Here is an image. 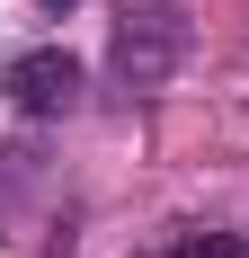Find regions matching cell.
Masks as SVG:
<instances>
[{
    "label": "cell",
    "mask_w": 249,
    "mask_h": 258,
    "mask_svg": "<svg viewBox=\"0 0 249 258\" xmlns=\"http://www.w3.org/2000/svg\"><path fill=\"white\" fill-rule=\"evenodd\" d=\"M178 45H187V18H178V0H125L107 62H116V80L143 98V89H160V80L178 72Z\"/></svg>",
    "instance_id": "cell-1"
},
{
    "label": "cell",
    "mask_w": 249,
    "mask_h": 258,
    "mask_svg": "<svg viewBox=\"0 0 249 258\" xmlns=\"http://www.w3.org/2000/svg\"><path fill=\"white\" fill-rule=\"evenodd\" d=\"M0 89H9L18 116H72V107H80V62H72L63 45H27Z\"/></svg>",
    "instance_id": "cell-2"
},
{
    "label": "cell",
    "mask_w": 249,
    "mask_h": 258,
    "mask_svg": "<svg viewBox=\"0 0 249 258\" xmlns=\"http://www.w3.org/2000/svg\"><path fill=\"white\" fill-rule=\"evenodd\" d=\"M45 9H72V0H45Z\"/></svg>",
    "instance_id": "cell-4"
},
{
    "label": "cell",
    "mask_w": 249,
    "mask_h": 258,
    "mask_svg": "<svg viewBox=\"0 0 249 258\" xmlns=\"http://www.w3.org/2000/svg\"><path fill=\"white\" fill-rule=\"evenodd\" d=\"M169 258H249V249H240L231 232H187V240H178Z\"/></svg>",
    "instance_id": "cell-3"
}]
</instances>
